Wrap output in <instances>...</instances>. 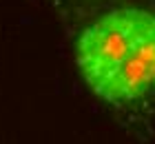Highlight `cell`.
<instances>
[{"instance_id":"6da1fadb","label":"cell","mask_w":155,"mask_h":144,"mask_svg":"<svg viewBox=\"0 0 155 144\" xmlns=\"http://www.w3.org/2000/svg\"><path fill=\"white\" fill-rule=\"evenodd\" d=\"M153 20L155 16L146 9L124 7L109 11L82 31L75 49V60L93 93L102 91V86L129 58Z\"/></svg>"},{"instance_id":"7a4b0ae2","label":"cell","mask_w":155,"mask_h":144,"mask_svg":"<svg viewBox=\"0 0 155 144\" xmlns=\"http://www.w3.org/2000/svg\"><path fill=\"white\" fill-rule=\"evenodd\" d=\"M151 91H155V20L97 95L111 104H126Z\"/></svg>"}]
</instances>
